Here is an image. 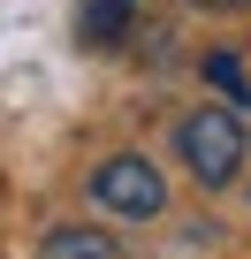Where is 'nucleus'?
I'll return each mask as SVG.
<instances>
[{
    "mask_svg": "<svg viewBox=\"0 0 251 259\" xmlns=\"http://www.w3.org/2000/svg\"><path fill=\"white\" fill-rule=\"evenodd\" d=\"M175 145H183V168L198 183H236V168H243V122L228 107H198L175 130Z\"/></svg>",
    "mask_w": 251,
    "mask_h": 259,
    "instance_id": "f257e3e1",
    "label": "nucleus"
},
{
    "mask_svg": "<svg viewBox=\"0 0 251 259\" xmlns=\"http://www.w3.org/2000/svg\"><path fill=\"white\" fill-rule=\"evenodd\" d=\"M91 198H99L107 213L153 221V213L168 206V183H160V168H153L145 153H114V160H99V168H91Z\"/></svg>",
    "mask_w": 251,
    "mask_h": 259,
    "instance_id": "f03ea898",
    "label": "nucleus"
},
{
    "mask_svg": "<svg viewBox=\"0 0 251 259\" xmlns=\"http://www.w3.org/2000/svg\"><path fill=\"white\" fill-rule=\"evenodd\" d=\"M130 0H84V8H76V38L84 46H122V38H130Z\"/></svg>",
    "mask_w": 251,
    "mask_h": 259,
    "instance_id": "7ed1b4c3",
    "label": "nucleus"
},
{
    "mask_svg": "<svg viewBox=\"0 0 251 259\" xmlns=\"http://www.w3.org/2000/svg\"><path fill=\"white\" fill-rule=\"evenodd\" d=\"M38 259H114V236L107 229H54L38 244Z\"/></svg>",
    "mask_w": 251,
    "mask_h": 259,
    "instance_id": "20e7f679",
    "label": "nucleus"
},
{
    "mask_svg": "<svg viewBox=\"0 0 251 259\" xmlns=\"http://www.w3.org/2000/svg\"><path fill=\"white\" fill-rule=\"evenodd\" d=\"M206 76H213V84H221V92H228V99H236V107H243V99H251V92H243V69H236V61H228V54H213V61H206Z\"/></svg>",
    "mask_w": 251,
    "mask_h": 259,
    "instance_id": "39448f33",
    "label": "nucleus"
},
{
    "mask_svg": "<svg viewBox=\"0 0 251 259\" xmlns=\"http://www.w3.org/2000/svg\"><path fill=\"white\" fill-rule=\"evenodd\" d=\"M198 8H243V0H198Z\"/></svg>",
    "mask_w": 251,
    "mask_h": 259,
    "instance_id": "423d86ee",
    "label": "nucleus"
}]
</instances>
